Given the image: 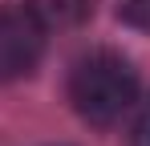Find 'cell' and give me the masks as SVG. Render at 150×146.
<instances>
[{
	"label": "cell",
	"instance_id": "cell-1",
	"mask_svg": "<svg viewBox=\"0 0 150 146\" xmlns=\"http://www.w3.org/2000/svg\"><path fill=\"white\" fill-rule=\"evenodd\" d=\"M69 101L89 126H114L138 101V73L122 53L93 49L69 73Z\"/></svg>",
	"mask_w": 150,
	"mask_h": 146
},
{
	"label": "cell",
	"instance_id": "cell-2",
	"mask_svg": "<svg viewBox=\"0 0 150 146\" xmlns=\"http://www.w3.org/2000/svg\"><path fill=\"white\" fill-rule=\"evenodd\" d=\"M41 53H45V21L25 4L0 8V81L28 77Z\"/></svg>",
	"mask_w": 150,
	"mask_h": 146
},
{
	"label": "cell",
	"instance_id": "cell-3",
	"mask_svg": "<svg viewBox=\"0 0 150 146\" xmlns=\"http://www.w3.org/2000/svg\"><path fill=\"white\" fill-rule=\"evenodd\" d=\"M118 16L138 33H150V0H122L118 4Z\"/></svg>",
	"mask_w": 150,
	"mask_h": 146
},
{
	"label": "cell",
	"instance_id": "cell-4",
	"mask_svg": "<svg viewBox=\"0 0 150 146\" xmlns=\"http://www.w3.org/2000/svg\"><path fill=\"white\" fill-rule=\"evenodd\" d=\"M130 146H150V101H146V110L138 114V122H134V138H130Z\"/></svg>",
	"mask_w": 150,
	"mask_h": 146
}]
</instances>
